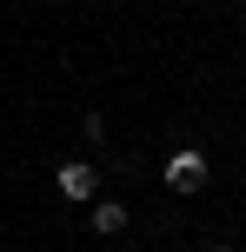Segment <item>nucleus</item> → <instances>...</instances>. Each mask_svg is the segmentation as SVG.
Here are the masks:
<instances>
[{"instance_id":"f257e3e1","label":"nucleus","mask_w":246,"mask_h":252,"mask_svg":"<svg viewBox=\"0 0 246 252\" xmlns=\"http://www.w3.org/2000/svg\"><path fill=\"white\" fill-rule=\"evenodd\" d=\"M167 186L173 192H200V186H207V153H200V146H173L167 153Z\"/></svg>"},{"instance_id":"f03ea898","label":"nucleus","mask_w":246,"mask_h":252,"mask_svg":"<svg viewBox=\"0 0 246 252\" xmlns=\"http://www.w3.org/2000/svg\"><path fill=\"white\" fill-rule=\"evenodd\" d=\"M53 186H60V199H93V192H100V173H93L87 159H60Z\"/></svg>"},{"instance_id":"7ed1b4c3","label":"nucleus","mask_w":246,"mask_h":252,"mask_svg":"<svg viewBox=\"0 0 246 252\" xmlns=\"http://www.w3.org/2000/svg\"><path fill=\"white\" fill-rule=\"evenodd\" d=\"M93 232H100V239H120V232H127V206L120 199H93Z\"/></svg>"},{"instance_id":"20e7f679","label":"nucleus","mask_w":246,"mask_h":252,"mask_svg":"<svg viewBox=\"0 0 246 252\" xmlns=\"http://www.w3.org/2000/svg\"><path fill=\"white\" fill-rule=\"evenodd\" d=\"M207 252H233V246H226V239H220V246H207Z\"/></svg>"}]
</instances>
